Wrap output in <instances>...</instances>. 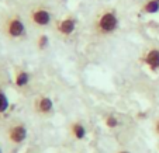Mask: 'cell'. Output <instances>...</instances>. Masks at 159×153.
Segmentation results:
<instances>
[{
  "label": "cell",
  "instance_id": "obj_1",
  "mask_svg": "<svg viewBox=\"0 0 159 153\" xmlns=\"http://www.w3.org/2000/svg\"><path fill=\"white\" fill-rule=\"evenodd\" d=\"M6 135H7V139L13 145H21L27 139L28 131L25 128V125H23V124H14V125H11L7 129Z\"/></svg>",
  "mask_w": 159,
  "mask_h": 153
},
{
  "label": "cell",
  "instance_id": "obj_2",
  "mask_svg": "<svg viewBox=\"0 0 159 153\" xmlns=\"http://www.w3.org/2000/svg\"><path fill=\"white\" fill-rule=\"evenodd\" d=\"M142 62L149 68L151 70H158L159 69V49H151L145 54L142 58Z\"/></svg>",
  "mask_w": 159,
  "mask_h": 153
},
{
  "label": "cell",
  "instance_id": "obj_3",
  "mask_svg": "<svg viewBox=\"0 0 159 153\" xmlns=\"http://www.w3.org/2000/svg\"><path fill=\"white\" fill-rule=\"evenodd\" d=\"M116 27H117V18L114 14L107 13V14L103 15L102 20H100V28L104 33H110V31L116 30Z\"/></svg>",
  "mask_w": 159,
  "mask_h": 153
},
{
  "label": "cell",
  "instance_id": "obj_4",
  "mask_svg": "<svg viewBox=\"0 0 159 153\" xmlns=\"http://www.w3.org/2000/svg\"><path fill=\"white\" fill-rule=\"evenodd\" d=\"M52 110H54V103H52V100L49 97H41L37 101V111L39 114L47 115L49 112H52Z\"/></svg>",
  "mask_w": 159,
  "mask_h": 153
},
{
  "label": "cell",
  "instance_id": "obj_5",
  "mask_svg": "<svg viewBox=\"0 0 159 153\" xmlns=\"http://www.w3.org/2000/svg\"><path fill=\"white\" fill-rule=\"evenodd\" d=\"M70 133L76 141H83L87 135V129L82 122H73L70 126Z\"/></svg>",
  "mask_w": 159,
  "mask_h": 153
},
{
  "label": "cell",
  "instance_id": "obj_6",
  "mask_svg": "<svg viewBox=\"0 0 159 153\" xmlns=\"http://www.w3.org/2000/svg\"><path fill=\"white\" fill-rule=\"evenodd\" d=\"M23 31H24V25L21 24V21L13 20L11 23H10V25H9V33H10V35H13V37H20L21 34H23Z\"/></svg>",
  "mask_w": 159,
  "mask_h": 153
},
{
  "label": "cell",
  "instance_id": "obj_7",
  "mask_svg": "<svg viewBox=\"0 0 159 153\" xmlns=\"http://www.w3.org/2000/svg\"><path fill=\"white\" fill-rule=\"evenodd\" d=\"M34 21L39 25H45L49 21V14L44 10H39V11L34 13Z\"/></svg>",
  "mask_w": 159,
  "mask_h": 153
},
{
  "label": "cell",
  "instance_id": "obj_8",
  "mask_svg": "<svg viewBox=\"0 0 159 153\" xmlns=\"http://www.w3.org/2000/svg\"><path fill=\"white\" fill-rule=\"evenodd\" d=\"M144 11L148 14H155L159 11V0H149L144 6Z\"/></svg>",
  "mask_w": 159,
  "mask_h": 153
},
{
  "label": "cell",
  "instance_id": "obj_9",
  "mask_svg": "<svg viewBox=\"0 0 159 153\" xmlns=\"http://www.w3.org/2000/svg\"><path fill=\"white\" fill-rule=\"evenodd\" d=\"M30 81V75L27 72H18L17 76H16V84L18 87H24L28 84Z\"/></svg>",
  "mask_w": 159,
  "mask_h": 153
},
{
  "label": "cell",
  "instance_id": "obj_10",
  "mask_svg": "<svg viewBox=\"0 0 159 153\" xmlns=\"http://www.w3.org/2000/svg\"><path fill=\"white\" fill-rule=\"evenodd\" d=\"M59 30H61V33H63V34H70L75 30V21L73 20L62 21V24L59 25Z\"/></svg>",
  "mask_w": 159,
  "mask_h": 153
},
{
  "label": "cell",
  "instance_id": "obj_11",
  "mask_svg": "<svg viewBox=\"0 0 159 153\" xmlns=\"http://www.w3.org/2000/svg\"><path fill=\"white\" fill-rule=\"evenodd\" d=\"M118 125H120V120H118L114 114H110L106 117V126H107V128L114 129V128H117Z\"/></svg>",
  "mask_w": 159,
  "mask_h": 153
},
{
  "label": "cell",
  "instance_id": "obj_12",
  "mask_svg": "<svg viewBox=\"0 0 159 153\" xmlns=\"http://www.w3.org/2000/svg\"><path fill=\"white\" fill-rule=\"evenodd\" d=\"M9 108V98L3 91H0V114H4Z\"/></svg>",
  "mask_w": 159,
  "mask_h": 153
},
{
  "label": "cell",
  "instance_id": "obj_13",
  "mask_svg": "<svg viewBox=\"0 0 159 153\" xmlns=\"http://www.w3.org/2000/svg\"><path fill=\"white\" fill-rule=\"evenodd\" d=\"M41 41H39V48H44L45 45H47V37H41Z\"/></svg>",
  "mask_w": 159,
  "mask_h": 153
},
{
  "label": "cell",
  "instance_id": "obj_14",
  "mask_svg": "<svg viewBox=\"0 0 159 153\" xmlns=\"http://www.w3.org/2000/svg\"><path fill=\"white\" fill-rule=\"evenodd\" d=\"M155 133L159 136V118L156 120V122H155Z\"/></svg>",
  "mask_w": 159,
  "mask_h": 153
},
{
  "label": "cell",
  "instance_id": "obj_15",
  "mask_svg": "<svg viewBox=\"0 0 159 153\" xmlns=\"http://www.w3.org/2000/svg\"><path fill=\"white\" fill-rule=\"evenodd\" d=\"M117 153H131V152H128V150H118Z\"/></svg>",
  "mask_w": 159,
  "mask_h": 153
},
{
  "label": "cell",
  "instance_id": "obj_16",
  "mask_svg": "<svg viewBox=\"0 0 159 153\" xmlns=\"http://www.w3.org/2000/svg\"><path fill=\"white\" fill-rule=\"evenodd\" d=\"M0 153H2V147H0Z\"/></svg>",
  "mask_w": 159,
  "mask_h": 153
}]
</instances>
